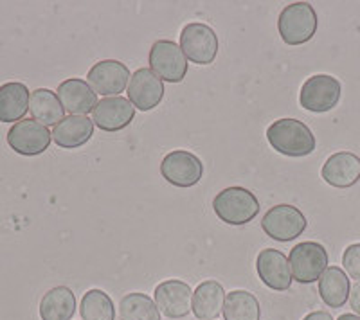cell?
Instances as JSON below:
<instances>
[{"label":"cell","instance_id":"6da1fadb","mask_svg":"<svg viewBox=\"0 0 360 320\" xmlns=\"http://www.w3.org/2000/svg\"><path fill=\"white\" fill-rule=\"evenodd\" d=\"M266 140L272 148L285 156L301 159L314 153L315 135L303 121L278 119L266 128Z\"/></svg>","mask_w":360,"mask_h":320},{"label":"cell","instance_id":"7a4b0ae2","mask_svg":"<svg viewBox=\"0 0 360 320\" xmlns=\"http://www.w3.org/2000/svg\"><path fill=\"white\" fill-rule=\"evenodd\" d=\"M213 211L220 218V222L233 227H242L258 216L259 201L247 187L233 185L214 196Z\"/></svg>","mask_w":360,"mask_h":320},{"label":"cell","instance_id":"3957f363","mask_svg":"<svg viewBox=\"0 0 360 320\" xmlns=\"http://www.w3.org/2000/svg\"><path fill=\"white\" fill-rule=\"evenodd\" d=\"M317 13L308 2H294L283 8L278 18V31L281 40L290 47L303 46L317 33Z\"/></svg>","mask_w":360,"mask_h":320},{"label":"cell","instance_id":"277c9868","mask_svg":"<svg viewBox=\"0 0 360 320\" xmlns=\"http://www.w3.org/2000/svg\"><path fill=\"white\" fill-rule=\"evenodd\" d=\"M308 220L301 211L290 204H279L270 207L262 220V229L270 239L279 243H290L303 236Z\"/></svg>","mask_w":360,"mask_h":320},{"label":"cell","instance_id":"5b68a950","mask_svg":"<svg viewBox=\"0 0 360 320\" xmlns=\"http://www.w3.org/2000/svg\"><path fill=\"white\" fill-rule=\"evenodd\" d=\"M180 49L195 65H211L218 56L220 41L213 27L202 22H191L180 31Z\"/></svg>","mask_w":360,"mask_h":320},{"label":"cell","instance_id":"8992f818","mask_svg":"<svg viewBox=\"0 0 360 320\" xmlns=\"http://www.w3.org/2000/svg\"><path fill=\"white\" fill-rule=\"evenodd\" d=\"M288 267L292 279L299 284H311L321 279L328 268V252L321 243L303 241L297 243L288 255Z\"/></svg>","mask_w":360,"mask_h":320},{"label":"cell","instance_id":"52a82bcc","mask_svg":"<svg viewBox=\"0 0 360 320\" xmlns=\"http://www.w3.org/2000/svg\"><path fill=\"white\" fill-rule=\"evenodd\" d=\"M342 86L330 74H315L308 78L299 92V103L314 114H326L339 105Z\"/></svg>","mask_w":360,"mask_h":320},{"label":"cell","instance_id":"ba28073f","mask_svg":"<svg viewBox=\"0 0 360 320\" xmlns=\"http://www.w3.org/2000/svg\"><path fill=\"white\" fill-rule=\"evenodd\" d=\"M148 63L153 74L166 83L184 81L188 74V58L173 40H157L148 54Z\"/></svg>","mask_w":360,"mask_h":320},{"label":"cell","instance_id":"9c48e42d","mask_svg":"<svg viewBox=\"0 0 360 320\" xmlns=\"http://www.w3.org/2000/svg\"><path fill=\"white\" fill-rule=\"evenodd\" d=\"M160 175L168 184L180 189L197 185L204 177V164L195 153L186 149L169 152L160 162Z\"/></svg>","mask_w":360,"mask_h":320},{"label":"cell","instance_id":"30bf717a","mask_svg":"<svg viewBox=\"0 0 360 320\" xmlns=\"http://www.w3.org/2000/svg\"><path fill=\"white\" fill-rule=\"evenodd\" d=\"M51 140H53V133L49 132V128L34 119L18 121L8 132L9 148L24 156L41 155L45 149H49Z\"/></svg>","mask_w":360,"mask_h":320},{"label":"cell","instance_id":"8fae6325","mask_svg":"<svg viewBox=\"0 0 360 320\" xmlns=\"http://www.w3.org/2000/svg\"><path fill=\"white\" fill-rule=\"evenodd\" d=\"M130 79V69L117 60H101L90 67L86 74V83L90 88L105 98H115L124 92Z\"/></svg>","mask_w":360,"mask_h":320},{"label":"cell","instance_id":"7c38bea8","mask_svg":"<svg viewBox=\"0 0 360 320\" xmlns=\"http://www.w3.org/2000/svg\"><path fill=\"white\" fill-rule=\"evenodd\" d=\"M155 304L168 319H184L193 312L191 286L184 281L168 279L155 288Z\"/></svg>","mask_w":360,"mask_h":320},{"label":"cell","instance_id":"4fadbf2b","mask_svg":"<svg viewBox=\"0 0 360 320\" xmlns=\"http://www.w3.org/2000/svg\"><path fill=\"white\" fill-rule=\"evenodd\" d=\"M128 101L135 110L150 112L159 107L164 99V81L150 69L135 70L128 83Z\"/></svg>","mask_w":360,"mask_h":320},{"label":"cell","instance_id":"5bb4252c","mask_svg":"<svg viewBox=\"0 0 360 320\" xmlns=\"http://www.w3.org/2000/svg\"><path fill=\"white\" fill-rule=\"evenodd\" d=\"M256 270L266 288L274 292H287L292 286V272L287 255L276 248H265L256 259Z\"/></svg>","mask_w":360,"mask_h":320},{"label":"cell","instance_id":"9a60e30c","mask_svg":"<svg viewBox=\"0 0 360 320\" xmlns=\"http://www.w3.org/2000/svg\"><path fill=\"white\" fill-rule=\"evenodd\" d=\"M135 117V108L128 99L115 95V98H103L98 101L94 112H92V121L94 126H98L103 132H119L131 124Z\"/></svg>","mask_w":360,"mask_h":320},{"label":"cell","instance_id":"2e32d148","mask_svg":"<svg viewBox=\"0 0 360 320\" xmlns=\"http://www.w3.org/2000/svg\"><path fill=\"white\" fill-rule=\"evenodd\" d=\"M321 177L332 187H353L360 180V156L349 152L333 153L324 162L323 169H321Z\"/></svg>","mask_w":360,"mask_h":320},{"label":"cell","instance_id":"e0dca14e","mask_svg":"<svg viewBox=\"0 0 360 320\" xmlns=\"http://www.w3.org/2000/svg\"><path fill=\"white\" fill-rule=\"evenodd\" d=\"M56 95L63 110L70 115H86L90 110L94 112L98 105V94L90 88L85 79L79 78H69L60 83Z\"/></svg>","mask_w":360,"mask_h":320},{"label":"cell","instance_id":"ac0fdd59","mask_svg":"<svg viewBox=\"0 0 360 320\" xmlns=\"http://www.w3.org/2000/svg\"><path fill=\"white\" fill-rule=\"evenodd\" d=\"M94 135V121L86 115L63 117L53 130V140L63 149L82 148Z\"/></svg>","mask_w":360,"mask_h":320},{"label":"cell","instance_id":"d6986e66","mask_svg":"<svg viewBox=\"0 0 360 320\" xmlns=\"http://www.w3.org/2000/svg\"><path fill=\"white\" fill-rule=\"evenodd\" d=\"M225 295L227 293L218 281L200 283L193 292V315L198 320H214L224 312Z\"/></svg>","mask_w":360,"mask_h":320},{"label":"cell","instance_id":"ffe728a7","mask_svg":"<svg viewBox=\"0 0 360 320\" xmlns=\"http://www.w3.org/2000/svg\"><path fill=\"white\" fill-rule=\"evenodd\" d=\"M31 94L24 83L11 81L0 86V123L22 121L29 110Z\"/></svg>","mask_w":360,"mask_h":320},{"label":"cell","instance_id":"44dd1931","mask_svg":"<svg viewBox=\"0 0 360 320\" xmlns=\"http://www.w3.org/2000/svg\"><path fill=\"white\" fill-rule=\"evenodd\" d=\"M349 277L348 274L339 267H328L319 279V295L328 308H342L348 302Z\"/></svg>","mask_w":360,"mask_h":320},{"label":"cell","instance_id":"7402d4cb","mask_svg":"<svg viewBox=\"0 0 360 320\" xmlns=\"http://www.w3.org/2000/svg\"><path fill=\"white\" fill-rule=\"evenodd\" d=\"M76 313V295L67 286L51 288L40 300L41 320H72Z\"/></svg>","mask_w":360,"mask_h":320},{"label":"cell","instance_id":"603a6c76","mask_svg":"<svg viewBox=\"0 0 360 320\" xmlns=\"http://www.w3.org/2000/svg\"><path fill=\"white\" fill-rule=\"evenodd\" d=\"M29 112H31L34 121H38V123L47 128L56 126L63 119V114H65L56 92L49 91V88H37L31 94Z\"/></svg>","mask_w":360,"mask_h":320},{"label":"cell","instance_id":"cb8c5ba5","mask_svg":"<svg viewBox=\"0 0 360 320\" xmlns=\"http://www.w3.org/2000/svg\"><path fill=\"white\" fill-rule=\"evenodd\" d=\"M224 320H259L262 308L258 299L245 290H233L225 295Z\"/></svg>","mask_w":360,"mask_h":320},{"label":"cell","instance_id":"d4e9b609","mask_svg":"<svg viewBox=\"0 0 360 320\" xmlns=\"http://www.w3.org/2000/svg\"><path fill=\"white\" fill-rule=\"evenodd\" d=\"M119 319L121 320H160V312L155 300L146 293H128L119 302Z\"/></svg>","mask_w":360,"mask_h":320},{"label":"cell","instance_id":"484cf974","mask_svg":"<svg viewBox=\"0 0 360 320\" xmlns=\"http://www.w3.org/2000/svg\"><path fill=\"white\" fill-rule=\"evenodd\" d=\"M79 315L83 320H115L114 302L108 293L92 288L83 295L82 304H79Z\"/></svg>","mask_w":360,"mask_h":320},{"label":"cell","instance_id":"4316f807","mask_svg":"<svg viewBox=\"0 0 360 320\" xmlns=\"http://www.w3.org/2000/svg\"><path fill=\"white\" fill-rule=\"evenodd\" d=\"M342 267L352 279L360 281V243H353L344 251Z\"/></svg>","mask_w":360,"mask_h":320},{"label":"cell","instance_id":"83f0119b","mask_svg":"<svg viewBox=\"0 0 360 320\" xmlns=\"http://www.w3.org/2000/svg\"><path fill=\"white\" fill-rule=\"evenodd\" d=\"M349 306H352V309L356 315H360V281H356L352 286V292H349Z\"/></svg>","mask_w":360,"mask_h":320},{"label":"cell","instance_id":"f1b7e54d","mask_svg":"<svg viewBox=\"0 0 360 320\" xmlns=\"http://www.w3.org/2000/svg\"><path fill=\"white\" fill-rule=\"evenodd\" d=\"M303 320H333V316L328 312H311Z\"/></svg>","mask_w":360,"mask_h":320},{"label":"cell","instance_id":"f546056e","mask_svg":"<svg viewBox=\"0 0 360 320\" xmlns=\"http://www.w3.org/2000/svg\"><path fill=\"white\" fill-rule=\"evenodd\" d=\"M337 320H360V316L353 315V313H344V315H340Z\"/></svg>","mask_w":360,"mask_h":320}]
</instances>
